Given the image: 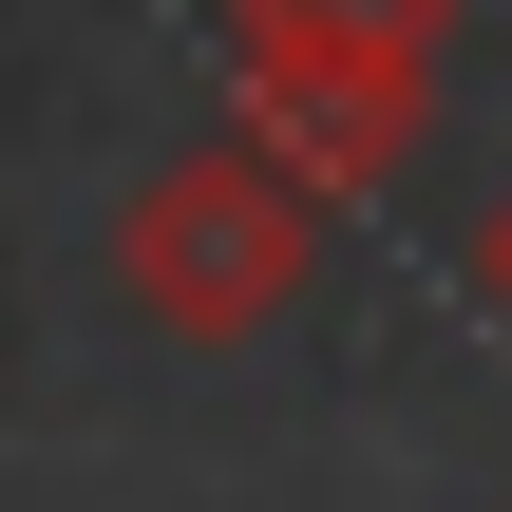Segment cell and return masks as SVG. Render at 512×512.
Here are the masks:
<instances>
[{"label": "cell", "instance_id": "6da1fadb", "mask_svg": "<svg viewBox=\"0 0 512 512\" xmlns=\"http://www.w3.org/2000/svg\"><path fill=\"white\" fill-rule=\"evenodd\" d=\"M437 57H456V0H228V95L323 209L418 152Z\"/></svg>", "mask_w": 512, "mask_h": 512}, {"label": "cell", "instance_id": "7a4b0ae2", "mask_svg": "<svg viewBox=\"0 0 512 512\" xmlns=\"http://www.w3.org/2000/svg\"><path fill=\"white\" fill-rule=\"evenodd\" d=\"M304 266H323V190H304L266 133H209V152H171V171L114 209V285H133L171 342H266V323L304 304Z\"/></svg>", "mask_w": 512, "mask_h": 512}, {"label": "cell", "instance_id": "3957f363", "mask_svg": "<svg viewBox=\"0 0 512 512\" xmlns=\"http://www.w3.org/2000/svg\"><path fill=\"white\" fill-rule=\"evenodd\" d=\"M475 304H494V323H512V190H494V209H475Z\"/></svg>", "mask_w": 512, "mask_h": 512}]
</instances>
